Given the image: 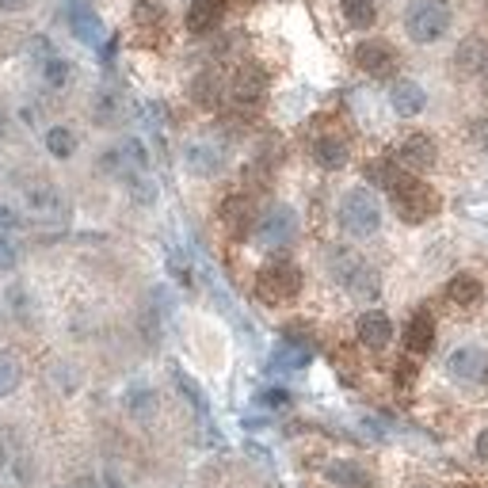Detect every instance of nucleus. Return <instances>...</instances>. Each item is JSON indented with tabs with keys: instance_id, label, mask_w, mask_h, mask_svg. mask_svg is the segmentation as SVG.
Segmentation results:
<instances>
[{
	"instance_id": "f257e3e1",
	"label": "nucleus",
	"mask_w": 488,
	"mask_h": 488,
	"mask_svg": "<svg viewBox=\"0 0 488 488\" xmlns=\"http://www.w3.org/2000/svg\"><path fill=\"white\" fill-rule=\"evenodd\" d=\"M340 225L348 237H374L382 225V203L370 188H351L340 198Z\"/></svg>"
},
{
	"instance_id": "f03ea898",
	"label": "nucleus",
	"mask_w": 488,
	"mask_h": 488,
	"mask_svg": "<svg viewBox=\"0 0 488 488\" xmlns=\"http://www.w3.org/2000/svg\"><path fill=\"white\" fill-rule=\"evenodd\" d=\"M450 4L447 0H412L408 4V16H405V31L412 42L420 46H432L442 35L450 31Z\"/></svg>"
},
{
	"instance_id": "7ed1b4c3",
	"label": "nucleus",
	"mask_w": 488,
	"mask_h": 488,
	"mask_svg": "<svg viewBox=\"0 0 488 488\" xmlns=\"http://www.w3.org/2000/svg\"><path fill=\"white\" fill-rule=\"evenodd\" d=\"M390 195H393V206H397V214L405 218L408 225H420V222H427L432 214L439 210V195L427 188V183H420L416 176H405L400 172V180L390 188Z\"/></svg>"
},
{
	"instance_id": "20e7f679",
	"label": "nucleus",
	"mask_w": 488,
	"mask_h": 488,
	"mask_svg": "<svg viewBox=\"0 0 488 488\" xmlns=\"http://www.w3.org/2000/svg\"><path fill=\"white\" fill-rule=\"evenodd\" d=\"M301 290V271L294 264H271L260 271V279H256V294H260V301H267V306H282V301H294Z\"/></svg>"
},
{
	"instance_id": "39448f33",
	"label": "nucleus",
	"mask_w": 488,
	"mask_h": 488,
	"mask_svg": "<svg viewBox=\"0 0 488 488\" xmlns=\"http://www.w3.org/2000/svg\"><path fill=\"white\" fill-rule=\"evenodd\" d=\"M298 237V214L290 206H271L264 218H256V244L260 248H286Z\"/></svg>"
},
{
	"instance_id": "423d86ee",
	"label": "nucleus",
	"mask_w": 488,
	"mask_h": 488,
	"mask_svg": "<svg viewBox=\"0 0 488 488\" xmlns=\"http://www.w3.org/2000/svg\"><path fill=\"white\" fill-rule=\"evenodd\" d=\"M332 271H336V279L343 282V290H348V294H355V298H374V294H378V275H374V267L363 264L358 256H351V252H336Z\"/></svg>"
},
{
	"instance_id": "0eeeda50",
	"label": "nucleus",
	"mask_w": 488,
	"mask_h": 488,
	"mask_svg": "<svg viewBox=\"0 0 488 488\" xmlns=\"http://www.w3.org/2000/svg\"><path fill=\"white\" fill-rule=\"evenodd\" d=\"M355 65L363 69V73L385 80V77L397 73V50L385 46V42H378V38H366V42H358L355 46Z\"/></svg>"
},
{
	"instance_id": "6e6552de",
	"label": "nucleus",
	"mask_w": 488,
	"mask_h": 488,
	"mask_svg": "<svg viewBox=\"0 0 488 488\" xmlns=\"http://www.w3.org/2000/svg\"><path fill=\"white\" fill-rule=\"evenodd\" d=\"M264 92H267V77H264V69H256V65H240L233 84H229L233 104L237 107H248V111L264 104Z\"/></svg>"
},
{
	"instance_id": "1a4fd4ad",
	"label": "nucleus",
	"mask_w": 488,
	"mask_h": 488,
	"mask_svg": "<svg viewBox=\"0 0 488 488\" xmlns=\"http://www.w3.org/2000/svg\"><path fill=\"white\" fill-rule=\"evenodd\" d=\"M484 370H488V355L477 343H466V348L447 355V374L454 382H477V378H484Z\"/></svg>"
},
{
	"instance_id": "9d476101",
	"label": "nucleus",
	"mask_w": 488,
	"mask_h": 488,
	"mask_svg": "<svg viewBox=\"0 0 488 488\" xmlns=\"http://www.w3.org/2000/svg\"><path fill=\"white\" fill-rule=\"evenodd\" d=\"M435 161H439V153H435V141L427 134H408L397 149V164L408 168V172H427V168H435Z\"/></svg>"
},
{
	"instance_id": "9b49d317",
	"label": "nucleus",
	"mask_w": 488,
	"mask_h": 488,
	"mask_svg": "<svg viewBox=\"0 0 488 488\" xmlns=\"http://www.w3.org/2000/svg\"><path fill=\"white\" fill-rule=\"evenodd\" d=\"M324 481L336 488H374V473L358 466L355 458H336V462L324 466Z\"/></svg>"
},
{
	"instance_id": "f8f14e48",
	"label": "nucleus",
	"mask_w": 488,
	"mask_h": 488,
	"mask_svg": "<svg viewBox=\"0 0 488 488\" xmlns=\"http://www.w3.org/2000/svg\"><path fill=\"white\" fill-rule=\"evenodd\" d=\"M390 340H393V321L385 317L382 309H370L358 317V343L370 351H385L390 348Z\"/></svg>"
},
{
	"instance_id": "ddd939ff",
	"label": "nucleus",
	"mask_w": 488,
	"mask_h": 488,
	"mask_svg": "<svg viewBox=\"0 0 488 488\" xmlns=\"http://www.w3.org/2000/svg\"><path fill=\"white\" fill-rule=\"evenodd\" d=\"M23 203L31 214H38V218H62L65 214V198L54 183H31V188L23 191Z\"/></svg>"
},
{
	"instance_id": "4468645a",
	"label": "nucleus",
	"mask_w": 488,
	"mask_h": 488,
	"mask_svg": "<svg viewBox=\"0 0 488 488\" xmlns=\"http://www.w3.org/2000/svg\"><path fill=\"white\" fill-rule=\"evenodd\" d=\"M222 222L225 229L233 237H244L248 229L256 225V206H252V198L248 195H229L225 203H222Z\"/></svg>"
},
{
	"instance_id": "2eb2a0df",
	"label": "nucleus",
	"mask_w": 488,
	"mask_h": 488,
	"mask_svg": "<svg viewBox=\"0 0 488 488\" xmlns=\"http://www.w3.org/2000/svg\"><path fill=\"white\" fill-rule=\"evenodd\" d=\"M390 104H393V111L400 114V119H416V114L427 107V92L416 80H397L390 88Z\"/></svg>"
},
{
	"instance_id": "dca6fc26",
	"label": "nucleus",
	"mask_w": 488,
	"mask_h": 488,
	"mask_svg": "<svg viewBox=\"0 0 488 488\" xmlns=\"http://www.w3.org/2000/svg\"><path fill=\"white\" fill-rule=\"evenodd\" d=\"M183 164L195 176H214V172H222V149L214 146V141H191L188 149H183Z\"/></svg>"
},
{
	"instance_id": "f3484780",
	"label": "nucleus",
	"mask_w": 488,
	"mask_h": 488,
	"mask_svg": "<svg viewBox=\"0 0 488 488\" xmlns=\"http://www.w3.org/2000/svg\"><path fill=\"white\" fill-rule=\"evenodd\" d=\"M222 16H225V0H191V8H188V31L206 35V31H214V27L222 23Z\"/></svg>"
},
{
	"instance_id": "a211bd4d",
	"label": "nucleus",
	"mask_w": 488,
	"mask_h": 488,
	"mask_svg": "<svg viewBox=\"0 0 488 488\" xmlns=\"http://www.w3.org/2000/svg\"><path fill=\"white\" fill-rule=\"evenodd\" d=\"M432 343H435V324L420 309L405 328V348H408V355H424V351H432Z\"/></svg>"
},
{
	"instance_id": "6ab92c4d",
	"label": "nucleus",
	"mask_w": 488,
	"mask_h": 488,
	"mask_svg": "<svg viewBox=\"0 0 488 488\" xmlns=\"http://www.w3.org/2000/svg\"><path fill=\"white\" fill-rule=\"evenodd\" d=\"M458 69H462L466 77H473V73H484L488 69V42L484 38H466L462 46H458Z\"/></svg>"
},
{
	"instance_id": "aec40b11",
	"label": "nucleus",
	"mask_w": 488,
	"mask_h": 488,
	"mask_svg": "<svg viewBox=\"0 0 488 488\" xmlns=\"http://www.w3.org/2000/svg\"><path fill=\"white\" fill-rule=\"evenodd\" d=\"M69 23H73L77 38H80V42H88V46H99V42L107 38L104 23H99V16H96L92 8H73V12H69Z\"/></svg>"
},
{
	"instance_id": "412c9836",
	"label": "nucleus",
	"mask_w": 488,
	"mask_h": 488,
	"mask_svg": "<svg viewBox=\"0 0 488 488\" xmlns=\"http://www.w3.org/2000/svg\"><path fill=\"white\" fill-rule=\"evenodd\" d=\"M313 156H317L321 168H343L348 164V141L336 138V134H324L313 141Z\"/></svg>"
},
{
	"instance_id": "4be33fe9",
	"label": "nucleus",
	"mask_w": 488,
	"mask_h": 488,
	"mask_svg": "<svg viewBox=\"0 0 488 488\" xmlns=\"http://www.w3.org/2000/svg\"><path fill=\"white\" fill-rule=\"evenodd\" d=\"M309 358H313V351L306 343L282 340L275 348V355H271V370H301V366H309Z\"/></svg>"
},
{
	"instance_id": "5701e85b",
	"label": "nucleus",
	"mask_w": 488,
	"mask_h": 488,
	"mask_svg": "<svg viewBox=\"0 0 488 488\" xmlns=\"http://www.w3.org/2000/svg\"><path fill=\"white\" fill-rule=\"evenodd\" d=\"M126 412H130L134 420H153L156 393L149 390V385H130V390H126Z\"/></svg>"
},
{
	"instance_id": "b1692460",
	"label": "nucleus",
	"mask_w": 488,
	"mask_h": 488,
	"mask_svg": "<svg viewBox=\"0 0 488 488\" xmlns=\"http://www.w3.org/2000/svg\"><path fill=\"white\" fill-rule=\"evenodd\" d=\"M447 298L454 301V306H477L481 301V282L477 275H454L447 282Z\"/></svg>"
},
{
	"instance_id": "393cba45",
	"label": "nucleus",
	"mask_w": 488,
	"mask_h": 488,
	"mask_svg": "<svg viewBox=\"0 0 488 488\" xmlns=\"http://www.w3.org/2000/svg\"><path fill=\"white\" fill-rule=\"evenodd\" d=\"M218 96H222V80H218V73H198L195 80H191V99L198 107H214L218 104Z\"/></svg>"
},
{
	"instance_id": "a878e982",
	"label": "nucleus",
	"mask_w": 488,
	"mask_h": 488,
	"mask_svg": "<svg viewBox=\"0 0 488 488\" xmlns=\"http://www.w3.org/2000/svg\"><path fill=\"white\" fill-rule=\"evenodd\" d=\"M340 8H343V20L351 27H358V31H366V27L378 20L374 0H340Z\"/></svg>"
},
{
	"instance_id": "bb28decb",
	"label": "nucleus",
	"mask_w": 488,
	"mask_h": 488,
	"mask_svg": "<svg viewBox=\"0 0 488 488\" xmlns=\"http://www.w3.org/2000/svg\"><path fill=\"white\" fill-rule=\"evenodd\" d=\"M46 149L57 156V161H69L77 153V134L69 126H50L46 130Z\"/></svg>"
},
{
	"instance_id": "cd10ccee",
	"label": "nucleus",
	"mask_w": 488,
	"mask_h": 488,
	"mask_svg": "<svg viewBox=\"0 0 488 488\" xmlns=\"http://www.w3.org/2000/svg\"><path fill=\"white\" fill-rule=\"evenodd\" d=\"M20 363L12 355H0V397H8V393H16L20 390Z\"/></svg>"
},
{
	"instance_id": "c85d7f7f",
	"label": "nucleus",
	"mask_w": 488,
	"mask_h": 488,
	"mask_svg": "<svg viewBox=\"0 0 488 488\" xmlns=\"http://www.w3.org/2000/svg\"><path fill=\"white\" fill-rule=\"evenodd\" d=\"M42 80H46L50 88H65L69 84V62L65 57H46V62H42Z\"/></svg>"
},
{
	"instance_id": "c756f323",
	"label": "nucleus",
	"mask_w": 488,
	"mask_h": 488,
	"mask_svg": "<svg viewBox=\"0 0 488 488\" xmlns=\"http://www.w3.org/2000/svg\"><path fill=\"white\" fill-rule=\"evenodd\" d=\"M134 20H138V27L164 23V4H161V0H138V4H134Z\"/></svg>"
},
{
	"instance_id": "7c9ffc66",
	"label": "nucleus",
	"mask_w": 488,
	"mask_h": 488,
	"mask_svg": "<svg viewBox=\"0 0 488 488\" xmlns=\"http://www.w3.org/2000/svg\"><path fill=\"white\" fill-rule=\"evenodd\" d=\"M176 385H180L183 393H188V400H191V405H195L198 412H206V400H203V393H198V385H195L188 374H180V370H176Z\"/></svg>"
},
{
	"instance_id": "2f4dec72",
	"label": "nucleus",
	"mask_w": 488,
	"mask_h": 488,
	"mask_svg": "<svg viewBox=\"0 0 488 488\" xmlns=\"http://www.w3.org/2000/svg\"><path fill=\"white\" fill-rule=\"evenodd\" d=\"M469 141L477 149H488V114H481V119L469 122Z\"/></svg>"
},
{
	"instance_id": "473e14b6",
	"label": "nucleus",
	"mask_w": 488,
	"mask_h": 488,
	"mask_svg": "<svg viewBox=\"0 0 488 488\" xmlns=\"http://www.w3.org/2000/svg\"><path fill=\"white\" fill-rule=\"evenodd\" d=\"M130 191H134L138 203H153V198H156V188L146 176H130Z\"/></svg>"
},
{
	"instance_id": "72a5a7b5",
	"label": "nucleus",
	"mask_w": 488,
	"mask_h": 488,
	"mask_svg": "<svg viewBox=\"0 0 488 488\" xmlns=\"http://www.w3.org/2000/svg\"><path fill=\"white\" fill-rule=\"evenodd\" d=\"M16 260H20V256H16V244H12L8 237H0V275H8V271L16 267Z\"/></svg>"
},
{
	"instance_id": "f704fd0d",
	"label": "nucleus",
	"mask_w": 488,
	"mask_h": 488,
	"mask_svg": "<svg viewBox=\"0 0 488 488\" xmlns=\"http://www.w3.org/2000/svg\"><path fill=\"white\" fill-rule=\"evenodd\" d=\"M260 405L264 408H286V405H290V393H286V390H264Z\"/></svg>"
},
{
	"instance_id": "c9c22d12",
	"label": "nucleus",
	"mask_w": 488,
	"mask_h": 488,
	"mask_svg": "<svg viewBox=\"0 0 488 488\" xmlns=\"http://www.w3.org/2000/svg\"><path fill=\"white\" fill-rule=\"evenodd\" d=\"M477 458H481V462H488V427L477 435Z\"/></svg>"
},
{
	"instance_id": "e433bc0d",
	"label": "nucleus",
	"mask_w": 488,
	"mask_h": 488,
	"mask_svg": "<svg viewBox=\"0 0 488 488\" xmlns=\"http://www.w3.org/2000/svg\"><path fill=\"white\" fill-rule=\"evenodd\" d=\"M0 8H4V12H20L23 0H0Z\"/></svg>"
},
{
	"instance_id": "4c0bfd02",
	"label": "nucleus",
	"mask_w": 488,
	"mask_h": 488,
	"mask_svg": "<svg viewBox=\"0 0 488 488\" xmlns=\"http://www.w3.org/2000/svg\"><path fill=\"white\" fill-rule=\"evenodd\" d=\"M0 134H4V119H0Z\"/></svg>"
},
{
	"instance_id": "58836bf2",
	"label": "nucleus",
	"mask_w": 488,
	"mask_h": 488,
	"mask_svg": "<svg viewBox=\"0 0 488 488\" xmlns=\"http://www.w3.org/2000/svg\"><path fill=\"white\" fill-rule=\"evenodd\" d=\"M484 385H488V370H484Z\"/></svg>"
},
{
	"instance_id": "ea45409f",
	"label": "nucleus",
	"mask_w": 488,
	"mask_h": 488,
	"mask_svg": "<svg viewBox=\"0 0 488 488\" xmlns=\"http://www.w3.org/2000/svg\"><path fill=\"white\" fill-rule=\"evenodd\" d=\"M416 488H420V484H416Z\"/></svg>"
},
{
	"instance_id": "a19ab883",
	"label": "nucleus",
	"mask_w": 488,
	"mask_h": 488,
	"mask_svg": "<svg viewBox=\"0 0 488 488\" xmlns=\"http://www.w3.org/2000/svg\"><path fill=\"white\" fill-rule=\"evenodd\" d=\"M484 4H488V0H484Z\"/></svg>"
},
{
	"instance_id": "79ce46f5",
	"label": "nucleus",
	"mask_w": 488,
	"mask_h": 488,
	"mask_svg": "<svg viewBox=\"0 0 488 488\" xmlns=\"http://www.w3.org/2000/svg\"><path fill=\"white\" fill-rule=\"evenodd\" d=\"M77 488H80V484H77Z\"/></svg>"
}]
</instances>
